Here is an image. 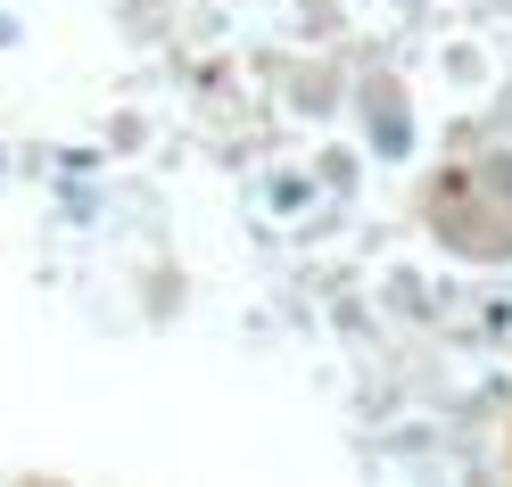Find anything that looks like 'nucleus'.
I'll list each match as a JSON object with an SVG mask.
<instances>
[]
</instances>
